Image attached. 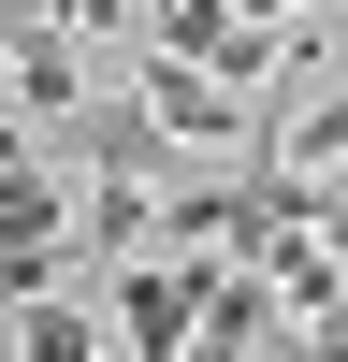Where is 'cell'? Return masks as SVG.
<instances>
[{"label": "cell", "instance_id": "3", "mask_svg": "<svg viewBox=\"0 0 348 362\" xmlns=\"http://www.w3.org/2000/svg\"><path fill=\"white\" fill-rule=\"evenodd\" d=\"M73 247H87V261H116V247H160V189H145V174H87V203H73Z\"/></svg>", "mask_w": 348, "mask_h": 362}, {"label": "cell", "instance_id": "4", "mask_svg": "<svg viewBox=\"0 0 348 362\" xmlns=\"http://www.w3.org/2000/svg\"><path fill=\"white\" fill-rule=\"evenodd\" d=\"M0 87H15V116H73V102H87V58H73V29L44 15L15 58H0Z\"/></svg>", "mask_w": 348, "mask_h": 362}, {"label": "cell", "instance_id": "5", "mask_svg": "<svg viewBox=\"0 0 348 362\" xmlns=\"http://www.w3.org/2000/svg\"><path fill=\"white\" fill-rule=\"evenodd\" d=\"M0 247H73V218H58V174H44V160H0Z\"/></svg>", "mask_w": 348, "mask_h": 362}, {"label": "cell", "instance_id": "7", "mask_svg": "<svg viewBox=\"0 0 348 362\" xmlns=\"http://www.w3.org/2000/svg\"><path fill=\"white\" fill-rule=\"evenodd\" d=\"M58 29L73 44H116V0H58Z\"/></svg>", "mask_w": 348, "mask_h": 362}, {"label": "cell", "instance_id": "1", "mask_svg": "<svg viewBox=\"0 0 348 362\" xmlns=\"http://www.w3.org/2000/svg\"><path fill=\"white\" fill-rule=\"evenodd\" d=\"M131 87H145V116H160L174 145H232V160H261V87H232V73H203V58H174V44H145L131 58Z\"/></svg>", "mask_w": 348, "mask_h": 362}, {"label": "cell", "instance_id": "2", "mask_svg": "<svg viewBox=\"0 0 348 362\" xmlns=\"http://www.w3.org/2000/svg\"><path fill=\"white\" fill-rule=\"evenodd\" d=\"M276 276H261V261H232L218 247V276H203V334H189V362H261V334H276Z\"/></svg>", "mask_w": 348, "mask_h": 362}, {"label": "cell", "instance_id": "6", "mask_svg": "<svg viewBox=\"0 0 348 362\" xmlns=\"http://www.w3.org/2000/svg\"><path fill=\"white\" fill-rule=\"evenodd\" d=\"M15 362H102V319L73 290H44V305H15Z\"/></svg>", "mask_w": 348, "mask_h": 362}]
</instances>
